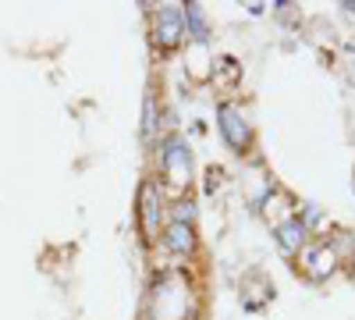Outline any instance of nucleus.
<instances>
[{
    "label": "nucleus",
    "mask_w": 355,
    "mask_h": 320,
    "mask_svg": "<svg viewBox=\"0 0 355 320\" xmlns=\"http://www.w3.org/2000/svg\"><path fill=\"white\" fill-rule=\"evenodd\" d=\"M217 118H220V132H224V139L231 142L234 150H245L249 142H252V132H249L245 118L239 114V107H231V103H220Z\"/></svg>",
    "instance_id": "nucleus-1"
},
{
    "label": "nucleus",
    "mask_w": 355,
    "mask_h": 320,
    "mask_svg": "<svg viewBox=\"0 0 355 320\" xmlns=\"http://www.w3.org/2000/svg\"><path fill=\"white\" fill-rule=\"evenodd\" d=\"M164 171H167V178L171 182H189V171H192V160H189V146H182L178 139L167 142V150H164Z\"/></svg>",
    "instance_id": "nucleus-2"
},
{
    "label": "nucleus",
    "mask_w": 355,
    "mask_h": 320,
    "mask_svg": "<svg viewBox=\"0 0 355 320\" xmlns=\"http://www.w3.org/2000/svg\"><path fill=\"white\" fill-rule=\"evenodd\" d=\"M185 36V22H182V8H164L157 15V43L160 47H174L178 40Z\"/></svg>",
    "instance_id": "nucleus-3"
},
{
    "label": "nucleus",
    "mask_w": 355,
    "mask_h": 320,
    "mask_svg": "<svg viewBox=\"0 0 355 320\" xmlns=\"http://www.w3.org/2000/svg\"><path fill=\"white\" fill-rule=\"evenodd\" d=\"M164 246L171 249V253H192V246H196V235H192V224H185V221H174L171 228H167V235H164Z\"/></svg>",
    "instance_id": "nucleus-4"
},
{
    "label": "nucleus",
    "mask_w": 355,
    "mask_h": 320,
    "mask_svg": "<svg viewBox=\"0 0 355 320\" xmlns=\"http://www.w3.org/2000/svg\"><path fill=\"white\" fill-rule=\"evenodd\" d=\"M182 22H185V33L192 36V40H206L210 36V28H206V15H202V4H185L182 8Z\"/></svg>",
    "instance_id": "nucleus-5"
},
{
    "label": "nucleus",
    "mask_w": 355,
    "mask_h": 320,
    "mask_svg": "<svg viewBox=\"0 0 355 320\" xmlns=\"http://www.w3.org/2000/svg\"><path fill=\"white\" fill-rule=\"evenodd\" d=\"M277 235H281V246H284L288 253H295V249H299V246L306 242V224H302L299 217H288V221L281 224Z\"/></svg>",
    "instance_id": "nucleus-6"
},
{
    "label": "nucleus",
    "mask_w": 355,
    "mask_h": 320,
    "mask_svg": "<svg viewBox=\"0 0 355 320\" xmlns=\"http://www.w3.org/2000/svg\"><path fill=\"white\" fill-rule=\"evenodd\" d=\"M157 217H160V207L153 203V185H142V228L150 231V239L157 231Z\"/></svg>",
    "instance_id": "nucleus-7"
},
{
    "label": "nucleus",
    "mask_w": 355,
    "mask_h": 320,
    "mask_svg": "<svg viewBox=\"0 0 355 320\" xmlns=\"http://www.w3.org/2000/svg\"><path fill=\"white\" fill-rule=\"evenodd\" d=\"M142 139H153V96H146L142 107Z\"/></svg>",
    "instance_id": "nucleus-8"
}]
</instances>
